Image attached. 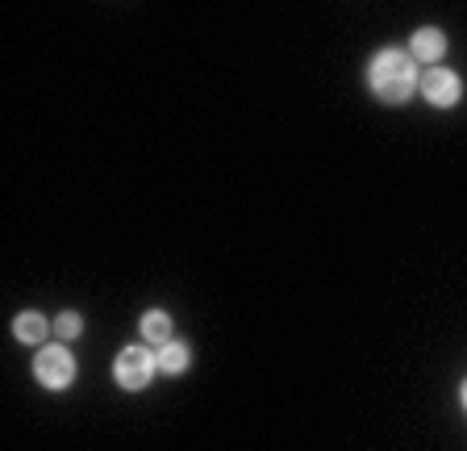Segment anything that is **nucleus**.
I'll list each match as a JSON object with an SVG mask.
<instances>
[{"instance_id": "obj_2", "label": "nucleus", "mask_w": 467, "mask_h": 451, "mask_svg": "<svg viewBox=\"0 0 467 451\" xmlns=\"http://www.w3.org/2000/svg\"><path fill=\"white\" fill-rule=\"evenodd\" d=\"M34 372L47 389H67L76 381V360H71L67 347H42L38 360H34Z\"/></svg>"}, {"instance_id": "obj_9", "label": "nucleus", "mask_w": 467, "mask_h": 451, "mask_svg": "<svg viewBox=\"0 0 467 451\" xmlns=\"http://www.w3.org/2000/svg\"><path fill=\"white\" fill-rule=\"evenodd\" d=\"M55 330H58V339H76V334L84 330V322H79V314H58Z\"/></svg>"}, {"instance_id": "obj_4", "label": "nucleus", "mask_w": 467, "mask_h": 451, "mask_svg": "<svg viewBox=\"0 0 467 451\" xmlns=\"http://www.w3.org/2000/svg\"><path fill=\"white\" fill-rule=\"evenodd\" d=\"M421 97H426L430 105H438V109L455 105V100H459V76H455V71L434 68L426 79H421Z\"/></svg>"}, {"instance_id": "obj_8", "label": "nucleus", "mask_w": 467, "mask_h": 451, "mask_svg": "<svg viewBox=\"0 0 467 451\" xmlns=\"http://www.w3.org/2000/svg\"><path fill=\"white\" fill-rule=\"evenodd\" d=\"M159 368H163V372H184V368H188V347L184 343H175V339H171V343H167L163 347V351H159Z\"/></svg>"}, {"instance_id": "obj_3", "label": "nucleus", "mask_w": 467, "mask_h": 451, "mask_svg": "<svg viewBox=\"0 0 467 451\" xmlns=\"http://www.w3.org/2000/svg\"><path fill=\"white\" fill-rule=\"evenodd\" d=\"M155 355L150 351H138V347H126V351L117 355V368H113V376H117V384L121 389H146L150 384V376H155Z\"/></svg>"}, {"instance_id": "obj_6", "label": "nucleus", "mask_w": 467, "mask_h": 451, "mask_svg": "<svg viewBox=\"0 0 467 451\" xmlns=\"http://www.w3.org/2000/svg\"><path fill=\"white\" fill-rule=\"evenodd\" d=\"M142 339H146V343L167 347V343H171V318H167L163 309H150V314L142 318Z\"/></svg>"}, {"instance_id": "obj_5", "label": "nucleus", "mask_w": 467, "mask_h": 451, "mask_svg": "<svg viewBox=\"0 0 467 451\" xmlns=\"http://www.w3.org/2000/svg\"><path fill=\"white\" fill-rule=\"evenodd\" d=\"M409 50H413V59L434 63L438 55L447 50V38H442V30H418L413 34V42H409Z\"/></svg>"}, {"instance_id": "obj_1", "label": "nucleus", "mask_w": 467, "mask_h": 451, "mask_svg": "<svg viewBox=\"0 0 467 451\" xmlns=\"http://www.w3.org/2000/svg\"><path fill=\"white\" fill-rule=\"evenodd\" d=\"M368 79H371V92L389 105H400L409 92L418 89V59L405 55V50H379L376 59L368 68Z\"/></svg>"}, {"instance_id": "obj_7", "label": "nucleus", "mask_w": 467, "mask_h": 451, "mask_svg": "<svg viewBox=\"0 0 467 451\" xmlns=\"http://www.w3.org/2000/svg\"><path fill=\"white\" fill-rule=\"evenodd\" d=\"M13 334H17L21 343H42V339H47V318L26 309V314H17V322H13Z\"/></svg>"}, {"instance_id": "obj_10", "label": "nucleus", "mask_w": 467, "mask_h": 451, "mask_svg": "<svg viewBox=\"0 0 467 451\" xmlns=\"http://www.w3.org/2000/svg\"><path fill=\"white\" fill-rule=\"evenodd\" d=\"M463 405H467V381H463Z\"/></svg>"}]
</instances>
